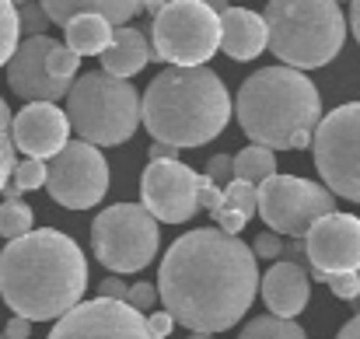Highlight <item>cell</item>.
<instances>
[{"label":"cell","mask_w":360,"mask_h":339,"mask_svg":"<svg viewBox=\"0 0 360 339\" xmlns=\"http://www.w3.org/2000/svg\"><path fill=\"white\" fill-rule=\"evenodd\" d=\"M259 294L255 252L238 234L196 227L161 259L158 298L175 326L217 336L238 326Z\"/></svg>","instance_id":"1"},{"label":"cell","mask_w":360,"mask_h":339,"mask_svg":"<svg viewBox=\"0 0 360 339\" xmlns=\"http://www.w3.org/2000/svg\"><path fill=\"white\" fill-rule=\"evenodd\" d=\"M88 290V259L77 241L56 227H32L0 252V298L28 322H56L81 305Z\"/></svg>","instance_id":"2"},{"label":"cell","mask_w":360,"mask_h":339,"mask_svg":"<svg viewBox=\"0 0 360 339\" xmlns=\"http://www.w3.org/2000/svg\"><path fill=\"white\" fill-rule=\"evenodd\" d=\"M231 95L210 67H168L147 84L140 122L154 140L182 151L221 136L231 122Z\"/></svg>","instance_id":"3"},{"label":"cell","mask_w":360,"mask_h":339,"mask_svg":"<svg viewBox=\"0 0 360 339\" xmlns=\"http://www.w3.org/2000/svg\"><path fill=\"white\" fill-rule=\"evenodd\" d=\"M235 115L252 143L266 151H304L322 122V98L311 77L294 67H262L245 77Z\"/></svg>","instance_id":"4"},{"label":"cell","mask_w":360,"mask_h":339,"mask_svg":"<svg viewBox=\"0 0 360 339\" xmlns=\"http://www.w3.org/2000/svg\"><path fill=\"white\" fill-rule=\"evenodd\" d=\"M262 21L273 56L294 70L333 63L347 42V18L336 0H269Z\"/></svg>","instance_id":"5"},{"label":"cell","mask_w":360,"mask_h":339,"mask_svg":"<svg viewBox=\"0 0 360 339\" xmlns=\"http://www.w3.org/2000/svg\"><path fill=\"white\" fill-rule=\"evenodd\" d=\"M67 122L77 140L91 147H120L140 126V95L129 81L109 77L105 70L81 74L67 91Z\"/></svg>","instance_id":"6"},{"label":"cell","mask_w":360,"mask_h":339,"mask_svg":"<svg viewBox=\"0 0 360 339\" xmlns=\"http://www.w3.org/2000/svg\"><path fill=\"white\" fill-rule=\"evenodd\" d=\"M150 53L172 67H207L221 49V18L203 0H168L150 21Z\"/></svg>","instance_id":"7"},{"label":"cell","mask_w":360,"mask_h":339,"mask_svg":"<svg viewBox=\"0 0 360 339\" xmlns=\"http://www.w3.org/2000/svg\"><path fill=\"white\" fill-rule=\"evenodd\" d=\"M91 248L109 273H140L158 255V221L143 203L105 207L91 224Z\"/></svg>","instance_id":"8"},{"label":"cell","mask_w":360,"mask_h":339,"mask_svg":"<svg viewBox=\"0 0 360 339\" xmlns=\"http://www.w3.org/2000/svg\"><path fill=\"white\" fill-rule=\"evenodd\" d=\"M315 168L333 196L360 203V102H347L315 126Z\"/></svg>","instance_id":"9"},{"label":"cell","mask_w":360,"mask_h":339,"mask_svg":"<svg viewBox=\"0 0 360 339\" xmlns=\"http://www.w3.org/2000/svg\"><path fill=\"white\" fill-rule=\"evenodd\" d=\"M326 214H336V196L322 182L297 175H269L259 186V217L280 238H304Z\"/></svg>","instance_id":"10"},{"label":"cell","mask_w":360,"mask_h":339,"mask_svg":"<svg viewBox=\"0 0 360 339\" xmlns=\"http://www.w3.org/2000/svg\"><path fill=\"white\" fill-rule=\"evenodd\" d=\"M46 189L67 210H91L109 193V165L98 147L70 140L46 165Z\"/></svg>","instance_id":"11"},{"label":"cell","mask_w":360,"mask_h":339,"mask_svg":"<svg viewBox=\"0 0 360 339\" xmlns=\"http://www.w3.org/2000/svg\"><path fill=\"white\" fill-rule=\"evenodd\" d=\"M200 172L182 161H150L140 179L143 210L165 224H186L200 214Z\"/></svg>","instance_id":"12"},{"label":"cell","mask_w":360,"mask_h":339,"mask_svg":"<svg viewBox=\"0 0 360 339\" xmlns=\"http://www.w3.org/2000/svg\"><path fill=\"white\" fill-rule=\"evenodd\" d=\"M308 252V276L329 280L336 273L360 269V217L354 214H326L304 234Z\"/></svg>","instance_id":"13"},{"label":"cell","mask_w":360,"mask_h":339,"mask_svg":"<svg viewBox=\"0 0 360 339\" xmlns=\"http://www.w3.org/2000/svg\"><path fill=\"white\" fill-rule=\"evenodd\" d=\"M49 339H154L147 319L126 301H81L74 312L56 319Z\"/></svg>","instance_id":"14"},{"label":"cell","mask_w":360,"mask_h":339,"mask_svg":"<svg viewBox=\"0 0 360 339\" xmlns=\"http://www.w3.org/2000/svg\"><path fill=\"white\" fill-rule=\"evenodd\" d=\"M53 46H56V39H49V35H35V39L18 42L14 56L7 60V84L18 98H25V102H60V98H67L70 84L49 77V70H46V56H49Z\"/></svg>","instance_id":"15"},{"label":"cell","mask_w":360,"mask_h":339,"mask_svg":"<svg viewBox=\"0 0 360 339\" xmlns=\"http://www.w3.org/2000/svg\"><path fill=\"white\" fill-rule=\"evenodd\" d=\"M11 136L14 151L35 161H49L70 143V122L56 102H28L11 119Z\"/></svg>","instance_id":"16"},{"label":"cell","mask_w":360,"mask_h":339,"mask_svg":"<svg viewBox=\"0 0 360 339\" xmlns=\"http://www.w3.org/2000/svg\"><path fill=\"white\" fill-rule=\"evenodd\" d=\"M259 294H262L269 315H276V319H294V315H301V312L308 308V301H311V276H308L304 266L280 259V262H273V266L259 276Z\"/></svg>","instance_id":"17"},{"label":"cell","mask_w":360,"mask_h":339,"mask_svg":"<svg viewBox=\"0 0 360 339\" xmlns=\"http://www.w3.org/2000/svg\"><path fill=\"white\" fill-rule=\"evenodd\" d=\"M221 49L238 63H248L259 53H266L269 49V32H266L262 14H255L248 7H228L221 14Z\"/></svg>","instance_id":"18"},{"label":"cell","mask_w":360,"mask_h":339,"mask_svg":"<svg viewBox=\"0 0 360 339\" xmlns=\"http://www.w3.org/2000/svg\"><path fill=\"white\" fill-rule=\"evenodd\" d=\"M49 25H67L77 14H102L112 28H120L126 21H133L143 11V0H39Z\"/></svg>","instance_id":"19"},{"label":"cell","mask_w":360,"mask_h":339,"mask_svg":"<svg viewBox=\"0 0 360 339\" xmlns=\"http://www.w3.org/2000/svg\"><path fill=\"white\" fill-rule=\"evenodd\" d=\"M150 56H154V53H150L143 32H136V28H129V25H120V28L112 32L109 49L102 53V70H105L109 77L129 81L133 74H140V70L150 63Z\"/></svg>","instance_id":"20"},{"label":"cell","mask_w":360,"mask_h":339,"mask_svg":"<svg viewBox=\"0 0 360 339\" xmlns=\"http://www.w3.org/2000/svg\"><path fill=\"white\" fill-rule=\"evenodd\" d=\"M112 25L102 18V14H77L74 21L63 25V35H67V49H74L77 56H102L112 42Z\"/></svg>","instance_id":"21"},{"label":"cell","mask_w":360,"mask_h":339,"mask_svg":"<svg viewBox=\"0 0 360 339\" xmlns=\"http://www.w3.org/2000/svg\"><path fill=\"white\" fill-rule=\"evenodd\" d=\"M231 165H235V179H238V182H248V186H262L269 175H276V158H273V151H266V147H259V143H252V147H245L241 154H235Z\"/></svg>","instance_id":"22"},{"label":"cell","mask_w":360,"mask_h":339,"mask_svg":"<svg viewBox=\"0 0 360 339\" xmlns=\"http://www.w3.org/2000/svg\"><path fill=\"white\" fill-rule=\"evenodd\" d=\"M46 189V161H18L11 172V182L4 186V200H21V193H35Z\"/></svg>","instance_id":"23"},{"label":"cell","mask_w":360,"mask_h":339,"mask_svg":"<svg viewBox=\"0 0 360 339\" xmlns=\"http://www.w3.org/2000/svg\"><path fill=\"white\" fill-rule=\"evenodd\" d=\"M245 339H308L304 329L294 319H276V315H259L245 326Z\"/></svg>","instance_id":"24"},{"label":"cell","mask_w":360,"mask_h":339,"mask_svg":"<svg viewBox=\"0 0 360 339\" xmlns=\"http://www.w3.org/2000/svg\"><path fill=\"white\" fill-rule=\"evenodd\" d=\"M35 224V214L25 200H4L0 203V238L14 241V238H25Z\"/></svg>","instance_id":"25"},{"label":"cell","mask_w":360,"mask_h":339,"mask_svg":"<svg viewBox=\"0 0 360 339\" xmlns=\"http://www.w3.org/2000/svg\"><path fill=\"white\" fill-rule=\"evenodd\" d=\"M217 210H235V214L252 221V217L259 214V186H248V182H238V179L228 182Z\"/></svg>","instance_id":"26"},{"label":"cell","mask_w":360,"mask_h":339,"mask_svg":"<svg viewBox=\"0 0 360 339\" xmlns=\"http://www.w3.org/2000/svg\"><path fill=\"white\" fill-rule=\"evenodd\" d=\"M21 42V28H18V7L11 0H0V67H7V60L14 56Z\"/></svg>","instance_id":"27"},{"label":"cell","mask_w":360,"mask_h":339,"mask_svg":"<svg viewBox=\"0 0 360 339\" xmlns=\"http://www.w3.org/2000/svg\"><path fill=\"white\" fill-rule=\"evenodd\" d=\"M11 109H7V102L0 98V193H4V186L11 182V172H14V136H11Z\"/></svg>","instance_id":"28"},{"label":"cell","mask_w":360,"mask_h":339,"mask_svg":"<svg viewBox=\"0 0 360 339\" xmlns=\"http://www.w3.org/2000/svg\"><path fill=\"white\" fill-rule=\"evenodd\" d=\"M77 67H81V56H77L74 49H67L63 42H56V46L49 49V56H46V70H49V77H56V81L74 84Z\"/></svg>","instance_id":"29"},{"label":"cell","mask_w":360,"mask_h":339,"mask_svg":"<svg viewBox=\"0 0 360 339\" xmlns=\"http://www.w3.org/2000/svg\"><path fill=\"white\" fill-rule=\"evenodd\" d=\"M18 28H21V35H28V39L49 32V18H46V11H42L39 0H28V4L18 7Z\"/></svg>","instance_id":"30"},{"label":"cell","mask_w":360,"mask_h":339,"mask_svg":"<svg viewBox=\"0 0 360 339\" xmlns=\"http://www.w3.org/2000/svg\"><path fill=\"white\" fill-rule=\"evenodd\" d=\"M126 305H129L133 312H140V315L154 312V305H158V287H154V283H133L129 294H126Z\"/></svg>","instance_id":"31"},{"label":"cell","mask_w":360,"mask_h":339,"mask_svg":"<svg viewBox=\"0 0 360 339\" xmlns=\"http://www.w3.org/2000/svg\"><path fill=\"white\" fill-rule=\"evenodd\" d=\"M214 186H228V182H235V165H231V158L228 154H214L210 161H207V172H203Z\"/></svg>","instance_id":"32"},{"label":"cell","mask_w":360,"mask_h":339,"mask_svg":"<svg viewBox=\"0 0 360 339\" xmlns=\"http://www.w3.org/2000/svg\"><path fill=\"white\" fill-rule=\"evenodd\" d=\"M252 245H255V248H252V252H255V259H269V262H276V259L283 255V238H280V234H273V231H262Z\"/></svg>","instance_id":"33"},{"label":"cell","mask_w":360,"mask_h":339,"mask_svg":"<svg viewBox=\"0 0 360 339\" xmlns=\"http://www.w3.org/2000/svg\"><path fill=\"white\" fill-rule=\"evenodd\" d=\"M326 283H329V290H333L340 301H354V298H357V290H360L357 273H336V276H329Z\"/></svg>","instance_id":"34"},{"label":"cell","mask_w":360,"mask_h":339,"mask_svg":"<svg viewBox=\"0 0 360 339\" xmlns=\"http://www.w3.org/2000/svg\"><path fill=\"white\" fill-rule=\"evenodd\" d=\"M221 196H224V189L214 186V182L203 175V179H200V210H210V214H214V210L221 207Z\"/></svg>","instance_id":"35"},{"label":"cell","mask_w":360,"mask_h":339,"mask_svg":"<svg viewBox=\"0 0 360 339\" xmlns=\"http://www.w3.org/2000/svg\"><path fill=\"white\" fill-rule=\"evenodd\" d=\"M147 329H150L154 339H168L172 329H175V319H172L168 312H150V315H147Z\"/></svg>","instance_id":"36"},{"label":"cell","mask_w":360,"mask_h":339,"mask_svg":"<svg viewBox=\"0 0 360 339\" xmlns=\"http://www.w3.org/2000/svg\"><path fill=\"white\" fill-rule=\"evenodd\" d=\"M126 294H129V283L122 276H109L98 287V298H105V301H126Z\"/></svg>","instance_id":"37"},{"label":"cell","mask_w":360,"mask_h":339,"mask_svg":"<svg viewBox=\"0 0 360 339\" xmlns=\"http://www.w3.org/2000/svg\"><path fill=\"white\" fill-rule=\"evenodd\" d=\"M147 158H150V161H179V147L154 140V143H150V151H147Z\"/></svg>","instance_id":"38"},{"label":"cell","mask_w":360,"mask_h":339,"mask_svg":"<svg viewBox=\"0 0 360 339\" xmlns=\"http://www.w3.org/2000/svg\"><path fill=\"white\" fill-rule=\"evenodd\" d=\"M4 336H7V339H28V336H32V322L14 315V319L4 326Z\"/></svg>","instance_id":"39"},{"label":"cell","mask_w":360,"mask_h":339,"mask_svg":"<svg viewBox=\"0 0 360 339\" xmlns=\"http://www.w3.org/2000/svg\"><path fill=\"white\" fill-rule=\"evenodd\" d=\"M336 339H360V315H354V319L340 329V336Z\"/></svg>","instance_id":"40"},{"label":"cell","mask_w":360,"mask_h":339,"mask_svg":"<svg viewBox=\"0 0 360 339\" xmlns=\"http://www.w3.org/2000/svg\"><path fill=\"white\" fill-rule=\"evenodd\" d=\"M350 28H354V39L360 46V0H350Z\"/></svg>","instance_id":"41"},{"label":"cell","mask_w":360,"mask_h":339,"mask_svg":"<svg viewBox=\"0 0 360 339\" xmlns=\"http://www.w3.org/2000/svg\"><path fill=\"white\" fill-rule=\"evenodd\" d=\"M203 4H207V7H210V11L217 14V18H221V14L228 11V0H203Z\"/></svg>","instance_id":"42"},{"label":"cell","mask_w":360,"mask_h":339,"mask_svg":"<svg viewBox=\"0 0 360 339\" xmlns=\"http://www.w3.org/2000/svg\"><path fill=\"white\" fill-rule=\"evenodd\" d=\"M165 7V0H143V11H150V14H158Z\"/></svg>","instance_id":"43"},{"label":"cell","mask_w":360,"mask_h":339,"mask_svg":"<svg viewBox=\"0 0 360 339\" xmlns=\"http://www.w3.org/2000/svg\"><path fill=\"white\" fill-rule=\"evenodd\" d=\"M186 339H217V336H207V333H189Z\"/></svg>","instance_id":"44"},{"label":"cell","mask_w":360,"mask_h":339,"mask_svg":"<svg viewBox=\"0 0 360 339\" xmlns=\"http://www.w3.org/2000/svg\"><path fill=\"white\" fill-rule=\"evenodd\" d=\"M11 4H14V7H21V4H28V0H11Z\"/></svg>","instance_id":"45"},{"label":"cell","mask_w":360,"mask_h":339,"mask_svg":"<svg viewBox=\"0 0 360 339\" xmlns=\"http://www.w3.org/2000/svg\"><path fill=\"white\" fill-rule=\"evenodd\" d=\"M336 4H350V0H336Z\"/></svg>","instance_id":"46"},{"label":"cell","mask_w":360,"mask_h":339,"mask_svg":"<svg viewBox=\"0 0 360 339\" xmlns=\"http://www.w3.org/2000/svg\"><path fill=\"white\" fill-rule=\"evenodd\" d=\"M357 280H360V269H357ZM357 298H360V290H357Z\"/></svg>","instance_id":"47"},{"label":"cell","mask_w":360,"mask_h":339,"mask_svg":"<svg viewBox=\"0 0 360 339\" xmlns=\"http://www.w3.org/2000/svg\"><path fill=\"white\" fill-rule=\"evenodd\" d=\"M0 339H7V336H0Z\"/></svg>","instance_id":"48"},{"label":"cell","mask_w":360,"mask_h":339,"mask_svg":"<svg viewBox=\"0 0 360 339\" xmlns=\"http://www.w3.org/2000/svg\"><path fill=\"white\" fill-rule=\"evenodd\" d=\"M165 4H168V0H165Z\"/></svg>","instance_id":"49"},{"label":"cell","mask_w":360,"mask_h":339,"mask_svg":"<svg viewBox=\"0 0 360 339\" xmlns=\"http://www.w3.org/2000/svg\"><path fill=\"white\" fill-rule=\"evenodd\" d=\"M241 339H245V336H241Z\"/></svg>","instance_id":"50"}]
</instances>
